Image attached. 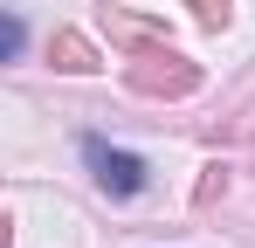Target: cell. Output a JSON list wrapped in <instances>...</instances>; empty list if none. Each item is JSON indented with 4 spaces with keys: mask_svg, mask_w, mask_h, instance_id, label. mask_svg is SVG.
<instances>
[{
    "mask_svg": "<svg viewBox=\"0 0 255 248\" xmlns=\"http://www.w3.org/2000/svg\"><path fill=\"white\" fill-rule=\"evenodd\" d=\"M125 83L138 90V97H193L200 90V62H186L172 41H152V48H138L131 55V69H125Z\"/></svg>",
    "mask_w": 255,
    "mask_h": 248,
    "instance_id": "obj_1",
    "label": "cell"
},
{
    "mask_svg": "<svg viewBox=\"0 0 255 248\" xmlns=\"http://www.w3.org/2000/svg\"><path fill=\"white\" fill-rule=\"evenodd\" d=\"M21 41H28V28H21V14H7V35H0V55L14 62V55H21Z\"/></svg>",
    "mask_w": 255,
    "mask_h": 248,
    "instance_id": "obj_7",
    "label": "cell"
},
{
    "mask_svg": "<svg viewBox=\"0 0 255 248\" xmlns=\"http://www.w3.org/2000/svg\"><path fill=\"white\" fill-rule=\"evenodd\" d=\"M186 7H193L200 28H228V14H235V0H186Z\"/></svg>",
    "mask_w": 255,
    "mask_h": 248,
    "instance_id": "obj_5",
    "label": "cell"
},
{
    "mask_svg": "<svg viewBox=\"0 0 255 248\" xmlns=\"http://www.w3.org/2000/svg\"><path fill=\"white\" fill-rule=\"evenodd\" d=\"M221 193H228V165H207V172H200V193H193V207H214Z\"/></svg>",
    "mask_w": 255,
    "mask_h": 248,
    "instance_id": "obj_6",
    "label": "cell"
},
{
    "mask_svg": "<svg viewBox=\"0 0 255 248\" xmlns=\"http://www.w3.org/2000/svg\"><path fill=\"white\" fill-rule=\"evenodd\" d=\"M48 62H55V69H69V76L104 69V62H97V48H90V35H76V28H55V35H48Z\"/></svg>",
    "mask_w": 255,
    "mask_h": 248,
    "instance_id": "obj_3",
    "label": "cell"
},
{
    "mask_svg": "<svg viewBox=\"0 0 255 248\" xmlns=\"http://www.w3.org/2000/svg\"><path fill=\"white\" fill-rule=\"evenodd\" d=\"M104 21H111V41H131V48L166 41V28H159V21H138V14H125V7H104Z\"/></svg>",
    "mask_w": 255,
    "mask_h": 248,
    "instance_id": "obj_4",
    "label": "cell"
},
{
    "mask_svg": "<svg viewBox=\"0 0 255 248\" xmlns=\"http://www.w3.org/2000/svg\"><path fill=\"white\" fill-rule=\"evenodd\" d=\"M83 165H90V179H97L111 200H131V193H145V159H138V152H125V145L83 138Z\"/></svg>",
    "mask_w": 255,
    "mask_h": 248,
    "instance_id": "obj_2",
    "label": "cell"
}]
</instances>
